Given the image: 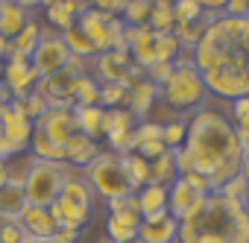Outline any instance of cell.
Returning <instances> with one entry per match:
<instances>
[{"label": "cell", "mask_w": 249, "mask_h": 243, "mask_svg": "<svg viewBox=\"0 0 249 243\" xmlns=\"http://www.w3.org/2000/svg\"><path fill=\"white\" fill-rule=\"evenodd\" d=\"M173 158H176L179 176L199 173L208 179L223 164L240 161L243 147L237 141V132L229 114L211 105H199L194 114H188V135H185V144L173 150Z\"/></svg>", "instance_id": "obj_1"}, {"label": "cell", "mask_w": 249, "mask_h": 243, "mask_svg": "<svg viewBox=\"0 0 249 243\" xmlns=\"http://www.w3.org/2000/svg\"><path fill=\"white\" fill-rule=\"evenodd\" d=\"M82 179L106 202L117 199V196H126V193H135V185H132L126 167H123V156H114V153H97L82 167Z\"/></svg>", "instance_id": "obj_2"}, {"label": "cell", "mask_w": 249, "mask_h": 243, "mask_svg": "<svg viewBox=\"0 0 249 243\" xmlns=\"http://www.w3.org/2000/svg\"><path fill=\"white\" fill-rule=\"evenodd\" d=\"M73 173V167L68 161H41V158H33L30 161V170L24 176V199L27 205H41V208H50L62 188H65V179Z\"/></svg>", "instance_id": "obj_3"}, {"label": "cell", "mask_w": 249, "mask_h": 243, "mask_svg": "<svg viewBox=\"0 0 249 243\" xmlns=\"http://www.w3.org/2000/svg\"><path fill=\"white\" fill-rule=\"evenodd\" d=\"M159 100L173 111L194 114L199 105H205L208 91L202 82V73L196 68H173V73L159 85Z\"/></svg>", "instance_id": "obj_4"}, {"label": "cell", "mask_w": 249, "mask_h": 243, "mask_svg": "<svg viewBox=\"0 0 249 243\" xmlns=\"http://www.w3.org/2000/svg\"><path fill=\"white\" fill-rule=\"evenodd\" d=\"M208 182L205 176L199 173H185L179 176L170 188H167V211L179 220V223H188V220H196L205 208V199H208Z\"/></svg>", "instance_id": "obj_5"}, {"label": "cell", "mask_w": 249, "mask_h": 243, "mask_svg": "<svg viewBox=\"0 0 249 243\" xmlns=\"http://www.w3.org/2000/svg\"><path fill=\"white\" fill-rule=\"evenodd\" d=\"M91 68H94V79L100 85H132V79L138 73H144L141 68H135L129 50H106V53H97L91 59Z\"/></svg>", "instance_id": "obj_6"}, {"label": "cell", "mask_w": 249, "mask_h": 243, "mask_svg": "<svg viewBox=\"0 0 249 243\" xmlns=\"http://www.w3.org/2000/svg\"><path fill=\"white\" fill-rule=\"evenodd\" d=\"M68 59H71V50L65 47L62 33L41 27V38H38V44H36V50L30 56V65L36 68V73L38 76H53V73L65 70Z\"/></svg>", "instance_id": "obj_7"}, {"label": "cell", "mask_w": 249, "mask_h": 243, "mask_svg": "<svg viewBox=\"0 0 249 243\" xmlns=\"http://www.w3.org/2000/svg\"><path fill=\"white\" fill-rule=\"evenodd\" d=\"M36 132H41V135H47L53 144H62V147H65V144L79 132L73 108H47V111L36 120Z\"/></svg>", "instance_id": "obj_8"}, {"label": "cell", "mask_w": 249, "mask_h": 243, "mask_svg": "<svg viewBox=\"0 0 249 243\" xmlns=\"http://www.w3.org/2000/svg\"><path fill=\"white\" fill-rule=\"evenodd\" d=\"M38 79H41V76L36 73V68L30 65V59H27V56L12 53V56L3 62V85L12 91V100H18V97L30 94V91L36 88V82H38Z\"/></svg>", "instance_id": "obj_9"}, {"label": "cell", "mask_w": 249, "mask_h": 243, "mask_svg": "<svg viewBox=\"0 0 249 243\" xmlns=\"http://www.w3.org/2000/svg\"><path fill=\"white\" fill-rule=\"evenodd\" d=\"M176 234H179V220L167 208L147 214L138 223V243H176Z\"/></svg>", "instance_id": "obj_10"}, {"label": "cell", "mask_w": 249, "mask_h": 243, "mask_svg": "<svg viewBox=\"0 0 249 243\" xmlns=\"http://www.w3.org/2000/svg\"><path fill=\"white\" fill-rule=\"evenodd\" d=\"M202 82H205V91L231 103L237 97H246V88H243V73L237 70H229V68H214V70H202Z\"/></svg>", "instance_id": "obj_11"}, {"label": "cell", "mask_w": 249, "mask_h": 243, "mask_svg": "<svg viewBox=\"0 0 249 243\" xmlns=\"http://www.w3.org/2000/svg\"><path fill=\"white\" fill-rule=\"evenodd\" d=\"M0 120H3V135H6L9 141H15L18 147L30 150V141H33V132H36V123H33V120H30L24 111H18L12 103L0 105Z\"/></svg>", "instance_id": "obj_12"}, {"label": "cell", "mask_w": 249, "mask_h": 243, "mask_svg": "<svg viewBox=\"0 0 249 243\" xmlns=\"http://www.w3.org/2000/svg\"><path fill=\"white\" fill-rule=\"evenodd\" d=\"M117 18V15H108V12H100V9H88L76 18V27L85 33V38L94 44L97 53H106L108 50V21Z\"/></svg>", "instance_id": "obj_13"}, {"label": "cell", "mask_w": 249, "mask_h": 243, "mask_svg": "<svg viewBox=\"0 0 249 243\" xmlns=\"http://www.w3.org/2000/svg\"><path fill=\"white\" fill-rule=\"evenodd\" d=\"M156 100H159V85L150 82L144 73H138L132 79V85H129V103H126V108L132 111V117L135 120H147V114L153 111Z\"/></svg>", "instance_id": "obj_14"}, {"label": "cell", "mask_w": 249, "mask_h": 243, "mask_svg": "<svg viewBox=\"0 0 249 243\" xmlns=\"http://www.w3.org/2000/svg\"><path fill=\"white\" fill-rule=\"evenodd\" d=\"M18 223L24 226V231L30 237H53V231L59 228V223L50 214V208H41V205H24Z\"/></svg>", "instance_id": "obj_15"}, {"label": "cell", "mask_w": 249, "mask_h": 243, "mask_svg": "<svg viewBox=\"0 0 249 243\" xmlns=\"http://www.w3.org/2000/svg\"><path fill=\"white\" fill-rule=\"evenodd\" d=\"M50 214L56 217L59 226L79 228V231H82V226H88V220H91V208H88V205L71 202V199H65V196H59V199L50 205Z\"/></svg>", "instance_id": "obj_16"}, {"label": "cell", "mask_w": 249, "mask_h": 243, "mask_svg": "<svg viewBox=\"0 0 249 243\" xmlns=\"http://www.w3.org/2000/svg\"><path fill=\"white\" fill-rule=\"evenodd\" d=\"M30 21H33V12L18 6L15 0H3V3H0V35H3V38L12 41Z\"/></svg>", "instance_id": "obj_17"}, {"label": "cell", "mask_w": 249, "mask_h": 243, "mask_svg": "<svg viewBox=\"0 0 249 243\" xmlns=\"http://www.w3.org/2000/svg\"><path fill=\"white\" fill-rule=\"evenodd\" d=\"M97 153H100V150H97V141L88 138V135H82V132H76V135L65 144V161H68V164H76V167H85Z\"/></svg>", "instance_id": "obj_18"}, {"label": "cell", "mask_w": 249, "mask_h": 243, "mask_svg": "<svg viewBox=\"0 0 249 243\" xmlns=\"http://www.w3.org/2000/svg\"><path fill=\"white\" fill-rule=\"evenodd\" d=\"M176 179H179V170H176V158H173V150H167L164 156H159L156 161H150V185H161V188H170Z\"/></svg>", "instance_id": "obj_19"}, {"label": "cell", "mask_w": 249, "mask_h": 243, "mask_svg": "<svg viewBox=\"0 0 249 243\" xmlns=\"http://www.w3.org/2000/svg\"><path fill=\"white\" fill-rule=\"evenodd\" d=\"M27 199H24V188L15 185V182H6L0 188V217H9V220H18L21 211H24Z\"/></svg>", "instance_id": "obj_20"}, {"label": "cell", "mask_w": 249, "mask_h": 243, "mask_svg": "<svg viewBox=\"0 0 249 243\" xmlns=\"http://www.w3.org/2000/svg\"><path fill=\"white\" fill-rule=\"evenodd\" d=\"M103 111L100 105H73V114H76V126L82 135L88 138H100V126H103Z\"/></svg>", "instance_id": "obj_21"}, {"label": "cell", "mask_w": 249, "mask_h": 243, "mask_svg": "<svg viewBox=\"0 0 249 243\" xmlns=\"http://www.w3.org/2000/svg\"><path fill=\"white\" fill-rule=\"evenodd\" d=\"M147 27L153 33H173L176 30V18H173V0H153V12Z\"/></svg>", "instance_id": "obj_22"}, {"label": "cell", "mask_w": 249, "mask_h": 243, "mask_svg": "<svg viewBox=\"0 0 249 243\" xmlns=\"http://www.w3.org/2000/svg\"><path fill=\"white\" fill-rule=\"evenodd\" d=\"M138 193V205H141V217L147 214H156V211H164L167 208V188L161 185H144Z\"/></svg>", "instance_id": "obj_23"}, {"label": "cell", "mask_w": 249, "mask_h": 243, "mask_svg": "<svg viewBox=\"0 0 249 243\" xmlns=\"http://www.w3.org/2000/svg\"><path fill=\"white\" fill-rule=\"evenodd\" d=\"M62 41H65V47L71 50V56H76V59H85V62H91L94 56H97V50H94V44L85 38V33L73 24L71 30H65L62 33Z\"/></svg>", "instance_id": "obj_24"}, {"label": "cell", "mask_w": 249, "mask_h": 243, "mask_svg": "<svg viewBox=\"0 0 249 243\" xmlns=\"http://www.w3.org/2000/svg\"><path fill=\"white\" fill-rule=\"evenodd\" d=\"M38 38H41V24L33 18L15 38H12V53H18V56H33V50H36V44H38ZM9 53V56H12Z\"/></svg>", "instance_id": "obj_25"}, {"label": "cell", "mask_w": 249, "mask_h": 243, "mask_svg": "<svg viewBox=\"0 0 249 243\" xmlns=\"http://www.w3.org/2000/svg\"><path fill=\"white\" fill-rule=\"evenodd\" d=\"M73 103L76 105H100V82L94 79V73L79 76L73 82Z\"/></svg>", "instance_id": "obj_26"}, {"label": "cell", "mask_w": 249, "mask_h": 243, "mask_svg": "<svg viewBox=\"0 0 249 243\" xmlns=\"http://www.w3.org/2000/svg\"><path fill=\"white\" fill-rule=\"evenodd\" d=\"M123 167H126L135 191H141L144 185H150V161L141 158L138 153H129V156H123Z\"/></svg>", "instance_id": "obj_27"}, {"label": "cell", "mask_w": 249, "mask_h": 243, "mask_svg": "<svg viewBox=\"0 0 249 243\" xmlns=\"http://www.w3.org/2000/svg\"><path fill=\"white\" fill-rule=\"evenodd\" d=\"M150 12H153V0H132V3H126V9L120 12V21L126 27H144L150 21Z\"/></svg>", "instance_id": "obj_28"}, {"label": "cell", "mask_w": 249, "mask_h": 243, "mask_svg": "<svg viewBox=\"0 0 249 243\" xmlns=\"http://www.w3.org/2000/svg\"><path fill=\"white\" fill-rule=\"evenodd\" d=\"M129 88L126 85H100V108H126Z\"/></svg>", "instance_id": "obj_29"}, {"label": "cell", "mask_w": 249, "mask_h": 243, "mask_svg": "<svg viewBox=\"0 0 249 243\" xmlns=\"http://www.w3.org/2000/svg\"><path fill=\"white\" fill-rule=\"evenodd\" d=\"M185 135H188V117H179V120H167L161 123V141L167 150H176L185 144Z\"/></svg>", "instance_id": "obj_30"}, {"label": "cell", "mask_w": 249, "mask_h": 243, "mask_svg": "<svg viewBox=\"0 0 249 243\" xmlns=\"http://www.w3.org/2000/svg\"><path fill=\"white\" fill-rule=\"evenodd\" d=\"M12 105L18 108V111H24L30 120H33V123H36V120L47 111V103H44V97L33 88L30 94H24V97H18V100H12Z\"/></svg>", "instance_id": "obj_31"}, {"label": "cell", "mask_w": 249, "mask_h": 243, "mask_svg": "<svg viewBox=\"0 0 249 243\" xmlns=\"http://www.w3.org/2000/svg\"><path fill=\"white\" fill-rule=\"evenodd\" d=\"M44 18H47L50 27H56V33H65V30H71L76 24V18L68 12V6L62 3V0H53V3L44 9Z\"/></svg>", "instance_id": "obj_32"}, {"label": "cell", "mask_w": 249, "mask_h": 243, "mask_svg": "<svg viewBox=\"0 0 249 243\" xmlns=\"http://www.w3.org/2000/svg\"><path fill=\"white\" fill-rule=\"evenodd\" d=\"M205 9L199 3H194V0H173V18H176V27L179 24H196L202 21Z\"/></svg>", "instance_id": "obj_33"}, {"label": "cell", "mask_w": 249, "mask_h": 243, "mask_svg": "<svg viewBox=\"0 0 249 243\" xmlns=\"http://www.w3.org/2000/svg\"><path fill=\"white\" fill-rule=\"evenodd\" d=\"M156 62H173L182 50V44L176 41L173 33H156Z\"/></svg>", "instance_id": "obj_34"}, {"label": "cell", "mask_w": 249, "mask_h": 243, "mask_svg": "<svg viewBox=\"0 0 249 243\" xmlns=\"http://www.w3.org/2000/svg\"><path fill=\"white\" fill-rule=\"evenodd\" d=\"M173 35H176V41L182 44V47H196L199 41H202V35H205V21H196V24H179L176 30H173Z\"/></svg>", "instance_id": "obj_35"}, {"label": "cell", "mask_w": 249, "mask_h": 243, "mask_svg": "<svg viewBox=\"0 0 249 243\" xmlns=\"http://www.w3.org/2000/svg\"><path fill=\"white\" fill-rule=\"evenodd\" d=\"M106 234L114 243H135L138 240V226H126V223H117L114 217L106 220Z\"/></svg>", "instance_id": "obj_36"}, {"label": "cell", "mask_w": 249, "mask_h": 243, "mask_svg": "<svg viewBox=\"0 0 249 243\" xmlns=\"http://www.w3.org/2000/svg\"><path fill=\"white\" fill-rule=\"evenodd\" d=\"M246 188H249V179H246L243 173H237V176L229 179L217 193H223L226 199H234V202H243V205H246Z\"/></svg>", "instance_id": "obj_37"}, {"label": "cell", "mask_w": 249, "mask_h": 243, "mask_svg": "<svg viewBox=\"0 0 249 243\" xmlns=\"http://www.w3.org/2000/svg\"><path fill=\"white\" fill-rule=\"evenodd\" d=\"M170 73H173V62H156V65H150V68L144 70V76H147L150 82H156V85H161Z\"/></svg>", "instance_id": "obj_38"}, {"label": "cell", "mask_w": 249, "mask_h": 243, "mask_svg": "<svg viewBox=\"0 0 249 243\" xmlns=\"http://www.w3.org/2000/svg\"><path fill=\"white\" fill-rule=\"evenodd\" d=\"M91 6L100 9V12H108V15H117L120 18V12L126 9V0H91Z\"/></svg>", "instance_id": "obj_39"}, {"label": "cell", "mask_w": 249, "mask_h": 243, "mask_svg": "<svg viewBox=\"0 0 249 243\" xmlns=\"http://www.w3.org/2000/svg\"><path fill=\"white\" fill-rule=\"evenodd\" d=\"M223 15L229 18H249V0H229L223 6Z\"/></svg>", "instance_id": "obj_40"}, {"label": "cell", "mask_w": 249, "mask_h": 243, "mask_svg": "<svg viewBox=\"0 0 249 243\" xmlns=\"http://www.w3.org/2000/svg\"><path fill=\"white\" fill-rule=\"evenodd\" d=\"M53 240H56V243H76V240H79V228L59 226V228L53 231Z\"/></svg>", "instance_id": "obj_41"}, {"label": "cell", "mask_w": 249, "mask_h": 243, "mask_svg": "<svg viewBox=\"0 0 249 243\" xmlns=\"http://www.w3.org/2000/svg\"><path fill=\"white\" fill-rule=\"evenodd\" d=\"M15 3H18V6H24L27 12H36V9H47L53 0H15Z\"/></svg>", "instance_id": "obj_42"}, {"label": "cell", "mask_w": 249, "mask_h": 243, "mask_svg": "<svg viewBox=\"0 0 249 243\" xmlns=\"http://www.w3.org/2000/svg\"><path fill=\"white\" fill-rule=\"evenodd\" d=\"M194 3H199L205 12H223V6L229 3V0H194Z\"/></svg>", "instance_id": "obj_43"}, {"label": "cell", "mask_w": 249, "mask_h": 243, "mask_svg": "<svg viewBox=\"0 0 249 243\" xmlns=\"http://www.w3.org/2000/svg\"><path fill=\"white\" fill-rule=\"evenodd\" d=\"M9 53H12V41L0 35V62H6V59H9Z\"/></svg>", "instance_id": "obj_44"}, {"label": "cell", "mask_w": 249, "mask_h": 243, "mask_svg": "<svg viewBox=\"0 0 249 243\" xmlns=\"http://www.w3.org/2000/svg\"><path fill=\"white\" fill-rule=\"evenodd\" d=\"M196 243H226V240H223V237H217V234H211V231H199Z\"/></svg>", "instance_id": "obj_45"}, {"label": "cell", "mask_w": 249, "mask_h": 243, "mask_svg": "<svg viewBox=\"0 0 249 243\" xmlns=\"http://www.w3.org/2000/svg\"><path fill=\"white\" fill-rule=\"evenodd\" d=\"M240 173H243V176L249 179V147L243 150V158H240Z\"/></svg>", "instance_id": "obj_46"}, {"label": "cell", "mask_w": 249, "mask_h": 243, "mask_svg": "<svg viewBox=\"0 0 249 243\" xmlns=\"http://www.w3.org/2000/svg\"><path fill=\"white\" fill-rule=\"evenodd\" d=\"M6 182H9V167H6V161H0V188Z\"/></svg>", "instance_id": "obj_47"}, {"label": "cell", "mask_w": 249, "mask_h": 243, "mask_svg": "<svg viewBox=\"0 0 249 243\" xmlns=\"http://www.w3.org/2000/svg\"><path fill=\"white\" fill-rule=\"evenodd\" d=\"M30 243H56L53 237H30Z\"/></svg>", "instance_id": "obj_48"}, {"label": "cell", "mask_w": 249, "mask_h": 243, "mask_svg": "<svg viewBox=\"0 0 249 243\" xmlns=\"http://www.w3.org/2000/svg\"><path fill=\"white\" fill-rule=\"evenodd\" d=\"M0 82H3V62H0Z\"/></svg>", "instance_id": "obj_49"}, {"label": "cell", "mask_w": 249, "mask_h": 243, "mask_svg": "<svg viewBox=\"0 0 249 243\" xmlns=\"http://www.w3.org/2000/svg\"><path fill=\"white\" fill-rule=\"evenodd\" d=\"M0 135H3V120H0Z\"/></svg>", "instance_id": "obj_50"}, {"label": "cell", "mask_w": 249, "mask_h": 243, "mask_svg": "<svg viewBox=\"0 0 249 243\" xmlns=\"http://www.w3.org/2000/svg\"><path fill=\"white\" fill-rule=\"evenodd\" d=\"M126 3H132V0H126Z\"/></svg>", "instance_id": "obj_51"}]
</instances>
